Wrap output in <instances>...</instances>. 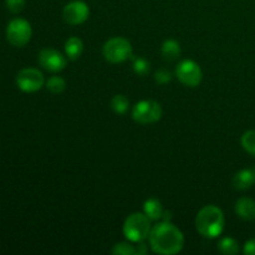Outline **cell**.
I'll list each match as a JSON object with an SVG mask.
<instances>
[{"mask_svg": "<svg viewBox=\"0 0 255 255\" xmlns=\"http://www.w3.org/2000/svg\"><path fill=\"white\" fill-rule=\"evenodd\" d=\"M39 64L45 70L51 72L61 71L66 67L67 59L60 51L55 49H42L39 52Z\"/></svg>", "mask_w": 255, "mask_h": 255, "instance_id": "obj_10", "label": "cell"}, {"mask_svg": "<svg viewBox=\"0 0 255 255\" xmlns=\"http://www.w3.org/2000/svg\"><path fill=\"white\" fill-rule=\"evenodd\" d=\"M133 70L138 76H146L149 74L151 70V64L143 57H134L133 59Z\"/></svg>", "mask_w": 255, "mask_h": 255, "instance_id": "obj_20", "label": "cell"}, {"mask_svg": "<svg viewBox=\"0 0 255 255\" xmlns=\"http://www.w3.org/2000/svg\"><path fill=\"white\" fill-rule=\"evenodd\" d=\"M255 182V169L246 168L239 171L233 177V187L238 191L249 189Z\"/></svg>", "mask_w": 255, "mask_h": 255, "instance_id": "obj_12", "label": "cell"}, {"mask_svg": "<svg viewBox=\"0 0 255 255\" xmlns=\"http://www.w3.org/2000/svg\"><path fill=\"white\" fill-rule=\"evenodd\" d=\"M132 45L125 37H112L109 41L105 42L104 49H102V54L104 57L109 62L112 64H119V62H124L126 60L132 57Z\"/></svg>", "mask_w": 255, "mask_h": 255, "instance_id": "obj_4", "label": "cell"}, {"mask_svg": "<svg viewBox=\"0 0 255 255\" xmlns=\"http://www.w3.org/2000/svg\"><path fill=\"white\" fill-rule=\"evenodd\" d=\"M162 56L167 61H174L181 56V46L176 40H166L161 47Z\"/></svg>", "mask_w": 255, "mask_h": 255, "instance_id": "obj_15", "label": "cell"}, {"mask_svg": "<svg viewBox=\"0 0 255 255\" xmlns=\"http://www.w3.org/2000/svg\"><path fill=\"white\" fill-rule=\"evenodd\" d=\"M149 246L156 254L173 255L184 247V236L176 226L169 222H161L151 229Z\"/></svg>", "mask_w": 255, "mask_h": 255, "instance_id": "obj_1", "label": "cell"}, {"mask_svg": "<svg viewBox=\"0 0 255 255\" xmlns=\"http://www.w3.org/2000/svg\"><path fill=\"white\" fill-rule=\"evenodd\" d=\"M243 252L246 255H255V239H251L244 244Z\"/></svg>", "mask_w": 255, "mask_h": 255, "instance_id": "obj_24", "label": "cell"}, {"mask_svg": "<svg viewBox=\"0 0 255 255\" xmlns=\"http://www.w3.org/2000/svg\"><path fill=\"white\" fill-rule=\"evenodd\" d=\"M151 219L142 213H133L128 216L124 224V234L129 242L141 243L151 233Z\"/></svg>", "mask_w": 255, "mask_h": 255, "instance_id": "obj_3", "label": "cell"}, {"mask_svg": "<svg viewBox=\"0 0 255 255\" xmlns=\"http://www.w3.org/2000/svg\"><path fill=\"white\" fill-rule=\"evenodd\" d=\"M89 6L86 2L81 1V0H74V1L69 2L62 11V17L70 25L82 24L89 19Z\"/></svg>", "mask_w": 255, "mask_h": 255, "instance_id": "obj_9", "label": "cell"}, {"mask_svg": "<svg viewBox=\"0 0 255 255\" xmlns=\"http://www.w3.org/2000/svg\"><path fill=\"white\" fill-rule=\"evenodd\" d=\"M111 253L115 255H134L137 254V249L129 243H119L114 246L111 249Z\"/></svg>", "mask_w": 255, "mask_h": 255, "instance_id": "obj_21", "label": "cell"}, {"mask_svg": "<svg viewBox=\"0 0 255 255\" xmlns=\"http://www.w3.org/2000/svg\"><path fill=\"white\" fill-rule=\"evenodd\" d=\"M242 146L246 149L248 153L255 156V129H251V131L244 132L242 136Z\"/></svg>", "mask_w": 255, "mask_h": 255, "instance_id": "obj_19", "label": "cell"}, {"mask_svg": "<svg viewBox=\"0 0 255 255\" xmlns=\"http://www.w3.org/2000/svg\"><path fill=\"white\" fill-rule=\"evenodd\" d=\"M172 79H173V75L167 69H158L156 71V74H154V81L157 84H168V82L172 81Z\"/></svg>", "mask_w": 255, "mask_h": 255, "instance_id": "obj_22", "label": "cell"}, {"mask_svg": "<svg viewBox=\"0 0 255 255\" xmlns=\"http://www.w3.org/2000/svg\"><path fill=\"white\" fill-rule=\"evenodd\" d=\"M143 211L151 221H159L163 216V207L158 199H147L143 204Z\"/></svg>", "mask_w": 255, "mask_h": 255, "instance_id": "obj_14", "label": "cell"}, {"mask_svg": "<svg viewBox=\"0 0 255 255\" xmlns=\"http://www.w3.org/2000/svg\"><path fill=\"white\" fill-rule=\"evenodd\" d=\"M31 25L27 20L16 17L11 20L6 26V39L12 46L22 47L31 39Z\"/></svg>", "mask_w": 255, "mask_h": 255, "instance_id": "obj_5", "label": "cell"}, {"mask_svg": "<svg viewBox=\"0 0 255 255\" xmlns=\"http://www.w3.org/2000/svg\"><path fill=\"white\" fill-rule=\"evenodd\" d=\"M224 214L216 206H206L198 212L196 217V228L202 237L214 239L224 231Z\"/></svg>", "mask_w": 255, "mask_h": 255, "instance_id": "obj_2", "label": "cell"}, {"mask_svg": "<svg viewBox=\"0 0 255 255\" xmlns=\"http://www.w3.org/2000/svg\"><path fill=\"white\" fill-rule=\"evenodd\" d=\"M84 51L82 40L76 36H72L65 42V54L69 60H77Z\"/></svg>", "mask_w": 255, "mask_h": 255, "instance_id": "obj_13", "label": "cell"}, {"mask_svg": "<svg viewBox=\"0 0 255 255\" xmlns=\"http://www.w3.org/2000/svg\"><path fill=\"white\" fill-rule=\"evenodd\" d=\"M236 213L239 218L244 221L255 219V201L248 197L238 199L236 203Z\"/></svg>", "mask_w": 255, "mask_h": 255, "instance_id": "obj_11", "label": "cell"}, {"mask_svg": "<svg viewBox=\"0 0 255 255\" xmlns=\"http://www.w3.org/2000/svg\"><path fill=\"white\" fill-rule=\"evenodd\" d=\"M176 76L179 81L188 87H197L202 81V70L193 60H183L176 70Z\"/></svg>", "mask_w": 255, "mask_h": 255, "instance_id": "obj_8", "label": "cell"}, {"mask_svg": "<svg viewBox=\"0 0 255 255\" xmlns=\"http://www.w3.org/2000/svg\"><path fill=\"white\" fill-rule=\"evenodd\" d=\"M44 75L34 67L20 70L16 75V85L24 92H36L44 86Z\"/></svg>", "mask_w": 255, "mask_h": 255, "instance_id": "obj_7", "label": "cell"}, {"mask_svg": "<svg viewBox=\"0 0 255 255\" xmlns=\"http://www.w3.org/2000/svg\"><path fill=\"white\" fill-rule=\"evenodd\" d=\"M129 101L126 96L124 95H115L111 100V107L116 114L124 115L126 114L127 110H128Z\"/></svg>", "mask_w": 255, "mask_h": 255, "instance_id": "obj_17", "label": "cell"}, {"mask_svg": "<svg viewBox=\"0 0 255 255\" xmlns=\"http://www.w3.org/2000/svg\"><path fill=\"white\" fill-rule=\"evenodd\" d=\"M46 89L51 94H61L66 89V81L60 76H52L47 80Z\"/></svg>", "mask_w": 255, "mask_h": 255, "instance_id": "obj_18", "label": "cell"}, {"mask_svg": "<svg viewBox=\"0 0 255 255\" xmlns=\"http://www.w3.org/2000/svg\"><path fill=\"white\" fill-rule=\"evenodd\" d=\"M218 251L222 254L226 255H234L239 253V243L233 238H223L218 243Z\"/></svg>", "mask_w": 255, "mask_h": 255, "instance_id": "obj_16", "label": "cell"}, {"mask_svg": "<svg viewBox=\"0 0 255 255\" xmlns=\"http://www.w3.org/2000/svg\"><path fill=\"white\" fill-rule=\"evenodd\" d=\"M132 117L137 124H154L162 117V107L153 100H142L132 110Z\"/></svg>", "mask_w": 255, "mask_h": 255, "instance_id": "obj_6", "label": "cell"}, {"mask_svg": "<svg viewBox=\"0 0 255 255\" xmlns=\"http://www.w3.org/2000/svg\"><path fill=\"white\" fill-rule=\"evenodd\" d=\"M6 7L12 14H19L25 7V0H6Z\"/></svg>", "mask_w": 255, "mask_h": 255, "instance_id": "obj_23", "label": "cell"}]
</instances>
